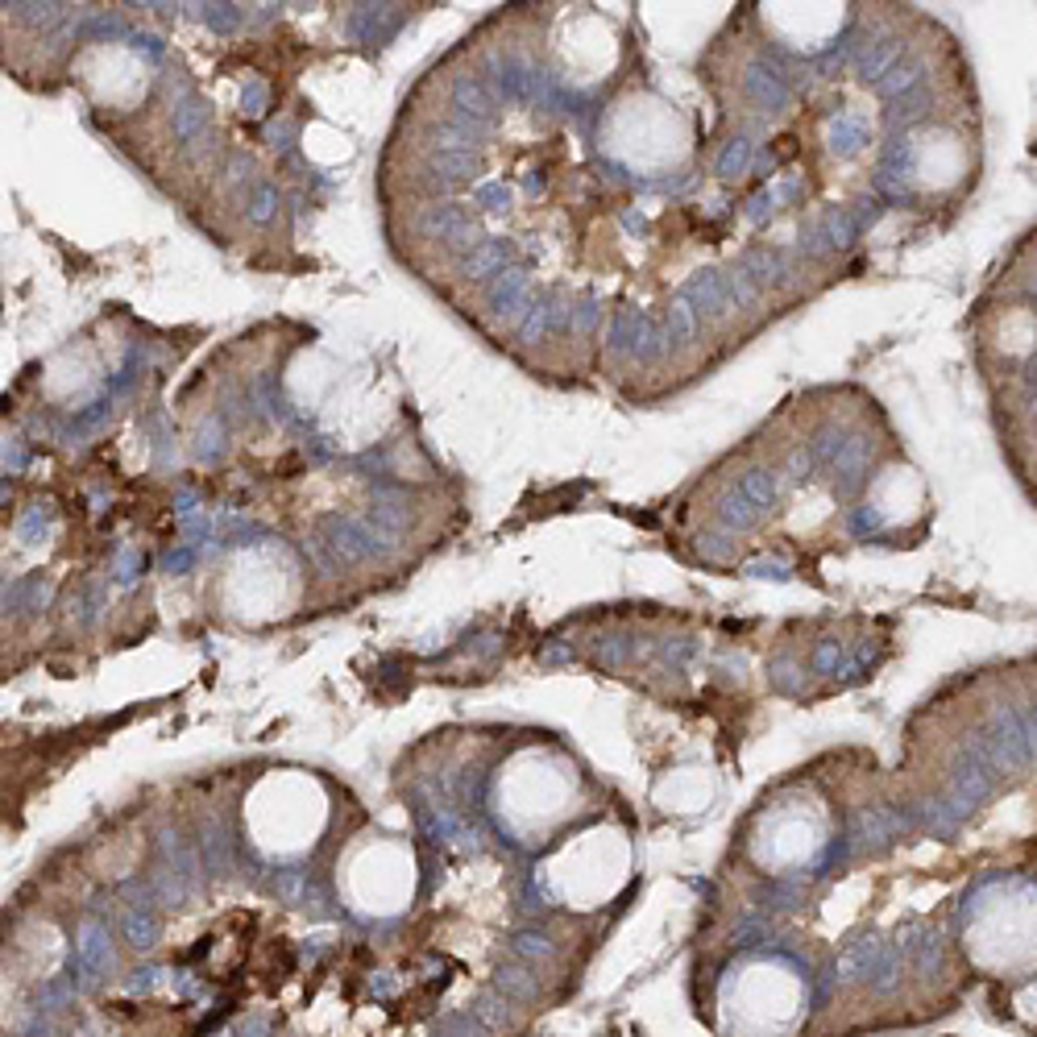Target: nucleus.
Listing matches in <instances>:
<instances>
[{
    "label": "nucleus",
    "instance_id": "nucleus-1",
    "mask_svg": "<svg viewBox=\"0 0 1037 1037\" xmlns=\"http://www.w3.org/2000/svg\"><path fill=\"white\" fill-rule=\"evenodd\" d=\"M805 1008V975L768 955L743 959L718 988V1025L726 1037H793L805 1025Z\"/></svg>",
    "mask_w": 1037,
    "mask_h": 1037
},
{
    "label": "nucleus",
    "instance_id": "nucleus-2",
    "mask_svg": "<svg viewBox=\"0 0 1037 1037\" xmlns=\"http://www.w3.org/2000/svg\"><path fill=\"white\" fill-rule=\"evenodd\" d=\"M573 797H577L573 768L556 764L552 755H540V751H523L511 768H502V780H498L502 826H511L519 838L552 834L560 822H569Z\"/></svg>",
    "mask_w": 1037,
    "mask_h": 1037
},
{
    "label": "nucleus",
    "instance_id": "nucleus-3",
    "mask_svg": "<svg viewBox=\"0 0 1037 1037\" xmlns=\"http://www.w3.org/2000/svg\"><path fill=\"white\" fill-rule=\"evenodd\" d=\"M349 884L357 905H366L374 913H395L403 905V896L411 892V863L395 847L361 851L349 872Z\"/></svg>",
    "mask_w": 1037,
    "mask_h": 1037
}]
</instances>
